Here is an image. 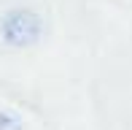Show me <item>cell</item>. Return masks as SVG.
<instances>
[{
  "label": "cell",
  "mask_w": 132,
  "mask_h": 130,
  "mask_svg": "<svg viewBox=\"0 0 132 130\" xmlns=\"http://www.w3.org/2000/svg\"><path fill=\"white\" fill-rule=\"evenodd\" d=\"M40 35V16L35 11L16 8L3 19V38L8 46H30Z\"/></svg>",
  "instance_id": "6da1fadb"
}]
</instances>
